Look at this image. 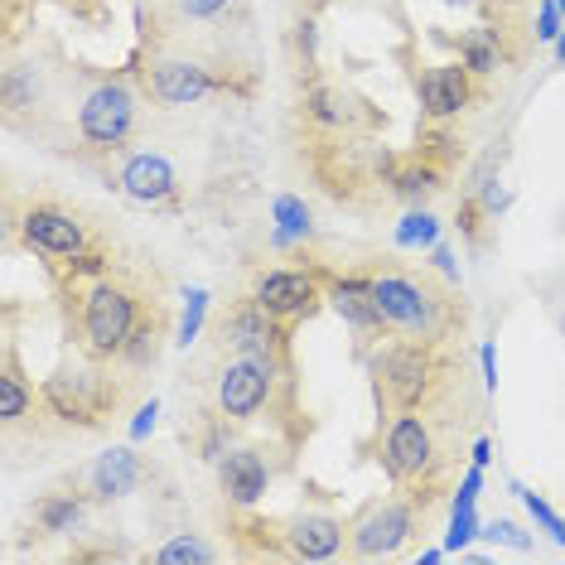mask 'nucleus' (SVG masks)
<instances>
[{
    "mask_svg": "<svg viewBox=\"0 0 565 565\" xmlns=\"http://www.w3.org/2000/svg\"><path fill=\"white\" fill-rule=\"evenodd\" d=\"M392 189L406 203H420V199H430L435 189H440V174H435L430 164H406V170H392Z\"/></svg>",
    "mask_w": 565,
    "mask_h": 565,
    "instance_id": "bb28decb",
    "label": "nucleus"
},
{
    "mask_svg": "<svg viewBox=\"0 0 565 565\" xmlns=\"http://www.w3.org/2000/svg\"><path fill=\"white\" fill-rule=\"evenodd\" d=\"M156 416H160V402H146V406L136 411V420H131V440H136V445L146 440L150 430H156Z\"/></svg>",
    "mask_w": 565,
    "mask_h": 565,
    "instance_id": "c9c22d12",
    "label": "nucleus"
},
{
    "mask_svg": "<svg viewBox=\"0 0 565 565\" xmlns=\"http://www.w3.org/2000/svg\"><path fill=\"white\" fill-rule=\"evenodd\" d=\"M271 242H276L280 252L315 242V213H310V203L295 199V194H276L271 199Z\"/></svg>",
    "mask_w": 565,
    "mask_h": 565,
    "instance_id": "6ab92c4d",
    "label": "nucleus"
},
{
    "mask_svg": "<svg viewBox=\"0 0 565 565\" xmlns=\"http://www.w3.org/2000/svg\"><path fill=\"white\" fill-rule=\"evenodd\" d=\"M217 483H223L227 503L256 508L266 498V488H271V469H266V459L256 455V449L233 445L223 459H217Z\"/></svg>",
    "mask_w": 565,
    "mask_h": 565,
    "instance_id": "4468645a",
    "label": "nucleus"
},
{
    "mask_svg": "<svg viewBox=\"0 0 565 565\" xmlns=\"http://www.w3.org/2000/svg\"><path fill=\"white\" fill-rule=\"evenodd\" d=\"M416 97H420V111L430 121H445V117H459L469 107L473 87H469V68L465 63H440V68H426L416 83Z\"/></svg>",
    "mask_w": 565,
    "mask_h": 565,
    "instance_id": "2eb2a0df",
    "label": "nucleus"
},
{
    "mask_svg": "<svg viewBox=\"0 0 565 565\" xmlns=\"http://www.w3.org/2000/svg\"><path fill=\"white\" fill-rule=\"evenodd\" d=\"M300 49H305V54H315V24L310 20L300 24Z\"/></svg>",
    "mask_w": 565,
    "mask_h": 565,
    "instance_id": "ea45409f",
    "label": "nucleus"
},
{
    "mask_svg": "<svg viewBox=\"0 0 565 565\" xmlns=\"http://www.w3.org/2000/svg\"><path fill=\"white\" fill-rule=\"evenodd\" d=\"M561 6H556V0H546V6H542V15H536V40H546V44H556L561 40Z\"/></svg>",
    "mask_w": 565,
    "mask_h": 565,
    "instance_id": "f704fd0d",
    "label": "nucleus"
},
{
    "mask_svg": "<svg viewBox=\"0 0 565 565\" xmlns=\"http://www.w3.org/2000/svg\"><path fill=\"white\" fill-rule=\"evenodd\" d=\"M252 300L262 305V310L271 315V319H280V324H295V319H305L319 300H324V280H319L315 271H295V266H280V271L256 276Z\"/></svg>",
    "mask_w": 565,
    "mask_h": 565,
    "instance_id": "6e6552de",
    "label": "nucleus"
},
{
    "mask_svg": "<svg viewBox=\"0 0 565 565\" xmlns=\"http://www.w3.org/2000/svg\"><path fill=\"white\" fill-rule=\"evenodd\" d=\"M372 382H377V396H387L396 411H416L445 382V358L435 349V339L387 343V349L372 353Z\"/></svg>",
    "mask_w": 565,
    "mask_h": 565,
    "instance_id": "f257e3e1",
    "label": "nucleus"
},
{
    "mask_svg": "<svg viewBox=\"0 0 565 565\" xmlns=\"http://www.w3.org/2000/svg\"><path fill=\"white\" fill-rule=\"evenodd\" d=\"M156 561L160 565H209V561H217V551L203 542L199 532H179L156 551Z\"/></svg>",
    "mask_w": 565,
    "mask_h": 565,
    "instance_id": "393cba45",
    "label": "nucleus"
},
{
    "mask_svg": "<svg viewBox=\"0 0 565 565\" xmlns=\"http://www.w3.org/2000/svg\"><path fill=\"white\" fill-rule=\"evenodd\" d=\"M556 58L565 63V30H561V40H556Z\"/></svg>",
    "mask_w": 565,
    "mask_h": 565,
    "instance_id": "a19ab883",
    "label": "nucleus"
},
{
    "mask_svg": "<svg viewBox=\"0 0 565 565\" xmlns=\"http://www.w3.org/2000/svg\"><path fill=\"white\" fill-rule=\"evenodd\" d=\"M121 194L131 203H146V209L170 203L179 194V174H174L170 156H160V150H136V156L121 164Z\"/></svg>",
    "mask_w": 565,
    "mask_h": 565,
    "instance_id": "f8f14e48",
    "label": "nucleus"
},
{
    "mask_svg": "<svg viewBox=\"0 0 565 565\" xmlns=\"http://www.w3.org/2000/svg\"><path fill=\"white\" fill-rule=\"evenodd\" d=\"M556 6H561V15H565V0H556Z\"/></svg>",
    "mask_w": 565,
    "mask_h": 565,
    "instance_id": "37998d69",
    "label": "nucleus"
},
{
    "mask_svg": "<svg viewBox=\"0 0 565 565\" xmlns=\"http://www.w3.org/2000/svg\"><path fill=\"white\" fill-rule=\"evenodd\" d=\"M430 262H435V271H440L445 280H459V262H455V252H449L445 242H435L430 247Z\"/></svg>",
    "mask_w": 565,
    "mask_h": 565,
    "instance_id": "e433bc0d",
    "label": "nucleus"
},
{
    "mask_svg": "<svg viewBox=\"0 0 565 565\" xmlns=\"http://www.w3.org/2000/svg\"><path fill=\"white\" fill-rule=\"evenodd\" d=\"M440 465V449H435V430L420 411H396L387 440H382V469L392 483H420L430 479Z\"/></svg>",
    "mask_w": 565,
    "mask_h": 565,
    "instance_id": "20e7f679",
    "label": "nucleus"
},
{
    "mask_svg": "<svg viewBox=\"0 0 565 565\" xmlns=\"http://www.w3.org/2000/svg\"><path fill=\"white\" fill-rule=\"evenodd\" d=\"M203 315H209V290H189V305H184V319H179V343H194L199 339V329H203Z\"/></svg>",
    "mask_w": 565,
    "mask_h": 565,
    "instance_id": "c756f323",
    "label": "nucleus"
},
{
    "mask_svg": "<svg viewBox=\"0 0 565 565\" xmlns=\"http://www.w3.org/2000/svg\"><path fill=\"white\" fill-rule=\"evenodd\" d=\"M280 536H286V551L295 561H333L349 542V526L333 512H295Z\"/></svg>",
    "mask_w": 565,
    "mask_h": 565,
    "instance_id": "ddd939ff",
    "label": "nucleus"
},
{
    "mask_svg": "<svg viewBox=\"0 0 565 565\" xmlns=\"http://www.w3.org/2000/svg\"><path fill=\"white\" fill-rule=\"evenodd\" d=\"M131 126H136V97H131V87L126 83H102V87H93V93L83 97L78 131H83L87 146L117 150V146H126Z\"/></svg>",
    "mask_w": 565,
    "mask_h": 565,
    "instance_id": "423d86ee",
    "label": "nucleus"
},
{
    "mask_svg": "<svg viewBox=\"0 0 565 565\" xmlns=\"http://www.w3.org/2000/svg\"><path fill=\"white\" fill-rule=\"evenodd\" d=\"M483 536H488V542H503V546H512V551H532V536H526L518 522H508V518L483 522Z\"/></svg>",
    "mask_w": 565,
    "mask_h": 565,
    "instance_id": "7c9ffc66",
    "label": "nucleus"
},
{
    "mask_svg": "<svg viewBox=\"0 0 565 565\" xmlns=\"http://www.w3.org/2000/svg\"><path fill=\"white\" fill-rule=\"evenodd\" d=\"M479 209L488 217H498V213H508L512 209V194L503 189V179H483V189H479Z\"/></svg>",
    "mask_w": 565,
    "mask_h": 565,
    "instance_id": "473e14b6",
    "label": "nucleus"
},
{
    "mask_svg": "<svg viewBox=\"0 0 565 565\" xmlns=\"http://www.w3.org/2000/svg\"><path fill=\"white\" fill-rule=\"evenodd\" d=\"M459 63L469 73H493L503 63V49H498V34L493 30H465L459 34Z\"/></svg>",
    "mask_w": 565,
    "mask_h": 565,
    "instance_id": "4be33fe9",
    "label": "nucleus"
},
{
    "mask_svg": "<svg viewBox=\"0 0 565 565\" xmlns=\"http://www.w3.org/2000/svg\"><path fill=\"white\" fill-rule=\"evenodd\" d=\"M156 353H160V324H156V319H140L136 333H131V343L121 349V358L131 367H146V363H156Z\"/></svg>",
    "mask_w": 565,
    "mask_h": 565,
    "instance_id": "cd10ccee",
    "label": "nucleus"
},
{
    "mask_svg": "<svg viewBox=\"0 0 565 565\" xmlns=\"http://www.w3.org/2000/svg\"><path fill=\"white\" fill-rule=\"evenodd\" d=\"M83 498H73V493H49L40 508H34V518H40V526L49 536H68V532H78L83 526Z\"/></svg>",
    "mask_w": 565,
    "mask_h": 565,
    "instance_id": "412c9836",
    "label": "nucleus"
},
{
    "mask_svg": "<svg viewBox=\"0 0 565 565\" xmlns=\"http://www.w3.org/2000/svg\"><path fill=\"white\" fill-rule=\"evenodd\" d=\"M227 343H233V353L237 358H256V363H266V367H286V324L280 319H271L262 310L256 300H247L242 310L227 319Z\"/></svg>",
    "mask_w": 565,
    "mask_h": 565,
    "instance_id": "9d476101",
    "label": "nucleus"
},
{
    "mask_svg": "<svg viewBox=\"0 0 565 565\" xmlns=\"http://www.w3.org/2000/svg\"><path fill=\"white\" fill-rule=\"evenodd\" d=\"M276 367L256 363V358H237L223 367V377H217V411H223L227 420H252L262 416V406L271 402L276 392Z\"/></svg>",
    "mask_w": 565,
    "mask_h": 565,
    "instance_id": "0eeeda50",
    "label": "nucleus"
},
{
    "mask_svg": "<svg viewBox=\"0 0 565 565\" xmlns=\"http://www.w3.org/2000/svg\"><path fill=\"white\" fill-rule=\"evenodd\" d=\"M305 117H310L315 126H324V131H339V126L353 121V107H349V97H343L339 87L315 83L310 93H305Z\"/></svg>",
    "mask_w": 565,
    "mask_h": 565,
    "instance_id": "aec40b11",
    "label": "nucleus"
},
{
    "mask_svg": "<svg viewBox=\"0 0 565 565\" xmlns=\"http://www.w3.org/2000/svg\"><path fill=\"white\" fill-rule=\"evenodd\" d=\"M20 237L30 252L49 256V262H83L87 256V227L63 209H30L20 223Z\"/></svg>",
    "mask_w": 565,
    "mask_h": 565,
    "instance_id": "1a4fd4ad",
    "label": "nucleus"
},
{
    "mask_svg": "<svg viewBox=\"0 0 565 565\" xmlns=\"http://www.w3.org/2000/svg\"><path fill=\"white\" fill-rule=\"evenodd\" d=\"M217 87L223 83L194 58H160L146 68V93L156 102H164V107H194V102L217 93Z\"/></svg>",
    "mask_w": 565,
    "mask_h": 565,
    "instance_id": "9b49d317",
    "label": "nucleus"
},
{
    "mask_svg": "<svg viewBox=\"0 0 565 565\" xmlns=\"http://www.w3.org/2000/svg\"><path fill=\"white\" fill-rule=\"evenodd\" d=\"M30 406H34V392L24 387V377L15 372V358H6V372H0V420L15 426L20 416H30Z\"/></svg>",
    "mask_w": 565,
    "mask_h": 565,
    "instance_id": "b1692460",
    "label": "nucleus"
},
{
    "mask_svg": "<svg viewBox=\"0 0 565 565\" xmlns=\"http://www.w3.org/2000/svg\"><path fill=\"white\" fill-rule=\"evenodd\" d=\"M83 349L93 358H117L126 343H131V333L140 324V305L136 295L121 286V280L111 276H97L93 286L83 290Z\"/></svg>",
    "mask_w": 565,
    "mask_h": 565,
    "instance_id": "7ed1b4c3",
    "label": "nucleus"
},
{
    "mask_svg": "<svg viewBox=\"0 0 565 565\" xmlns=\"http://www.w3.org/2000/svg\"><path fill=\"white\" fill-rule=\"evenodd\" d=\"M512 493H518V498H522V508H526V512H532V522H536V526H542V532L551 536V542H556V546H565V518H561V512H556V508H551V503H546V498H542V493H532V488H522L518 479H512Z\"/></svg>",
    "mask_w": 565,
    "mask_h": 565,
    "instance_id": "a878e982",
    "label": "nucleus"
},
{
    "mask_svg": "<svg viewBox=\"0 0 565 565\" xmlns=\"http://www.w3.org/2000/svg\"><path fill=\"white\" fill-rule=\"evenodd\" d=\"M449 6H473V0H449Z\"/></svg>",
    "mask_w": 565,
    "mask_h": 565,
    "instance_id": "79ce46f5",
    "label": "nucleus"
},
{
    "mask_svg": "<svg viewBox=\"0 0 565 565\" xmlns=\"http://www.w3.org/2000/svg\"><path fill=\"white\" fill-rule=\"evenodd\" d=\"M372 295H377V310H382V324L387 329L406 333V339H435V343L445 339L449 310L426 280L402 276V271H382V276H372Z\"/></svg>",
    "mask_w": 565,
    "mask_h": 565,
    "instance_id": "f03ea898",
    "label": "nucleus"
},
{
    "mask_svg": "<svg viewBox=\"0 0 565 565\" xmlns=\"http://www.w3.org/2000/svg\"><path fill=\"white\" fill-rule=\"evenodd\" d=\"M411 532H416V503L411 498H387V503L367 508L363 518L349 526V551L358 561H377V556H396Z\"/></svg>",
    "mask_w": 565,
    "mask_h": 565,
    "instance_id": "39448f33",
    "label": "nucleus"
},
{
    "mask_svg": "<svg viewBox=\"0 0 565 565\" xmlns=\"http://www.w3.org/2000/svg\"><path fill=\"white\" fill-rule=\"evenodd\" d=\"M44 396H49V406H54L63 420H78V426H93L97 411H102L93 377H68V372H63V377H49Z\"/></svg>",
    "mask_w": 565,
    "mask_h": 565,
    "instance_id": "a211bd4d",
    "label": "nucleus"
},
{
    "mask_svg": "<svg viewBox=\"0 0 565 565\" xmlns=\"http://www.w3.org/2000/svg\"><path fill=\"white\" fill-rule=\"evenodd\" d=\"M479 367H483V387L498 392V353H493V343H483L479 349Z\"/></svg>",
    "mask_w": 565,
    "mask_h": 565,
    "instance_id": "4c0bfd02",
    "label": "nucleus"
},
{
    "mask_svg": "<svg viewBox=\"0 0 565 565\" xmlns=\"http://www.w3.org/2000/svg\"><path fill=\"white\" fill-rule=\"evenodd\" d=\"M488 459H493V440H488V435H483V440H473V465H488Z\"/></svg>",
    "mask_w": 565,
    "mask_h": 565,
    "instance_id": "58836bf2",
    "label": "nucleus"
},
{
    "mask_svg": "<svg viewBox=\"0 0 565 565\" xmlns=\"http://www.w3.org/2000/svg\"><path fill=\"white\" fill-rule=\"evenodd\" d=\"M140 479H146V465L136 455V440L97 455V465L87 469V488H93V498H102V503H117V498L136 493Z\"/></svg>",
    "mask_w": 565,
    "mask_h": 565,
    "instance_id": "dca6fc26",
    "label": "nucleus"
},
{
    "mask_svg": "<svg viewBox=\"0 0 565 565\" xmlns=\"http://www.w3.org/2000/svg\"><path fill=\"white\" fill-rule=\"evenodd\" d=\"M237 0H179V10H184L189 20H217L223 10H233Z\"/></svg>",
    "mask_w": 565,
    "mask_h": 565,
    "instance_id": "72a5a7b5",
    "label": "nucleus"
},
{
    "mask_svg": "<svg viewBox=\"0 0 565 565\" xmlns=\"http://www.w3.org/2000/svg\"><path fill=\"white\" fill-rule=\"evenodd\" d=\"M440 242V217L426 213V209H411L402 223H396V247L406 252H430Z\"/></svg>",
    "mask_w": 565,
    "mask_h": 565,
    "instance_id": "5701e85b",
    "label": "nucleus"
},
{
    "mask_svg": "<svg viewBox=\"0 0 565 565\" xmlns=\"http://www.w3.org/2000/svg\"><path fill=\"white\" fill-rule=\"evenodd\" d=\"M30 97H34L30 73L10 68V73H6V107H10V111H20V107H30Z\"/></svg>",
    "mask_w": 565,
    "mask_h": 565,
    "instance_id": "2f4dec72",
    "label": "nucleus"
},
{
    "mask_svg": "<svg viewBox=\"0 0 565 565\" xmlns=\"http://www.w3.org/2000/svg\"><path fill=\"white\" fill-rule=\"evenodd\" d=\"M324 300L333 305V315L343 319L358 333H382V310H377V295H372V276H343L324 286Z\"/></svg>",
    "mask_w": 565,
    "mask_h": 565,
    "instance_id": "f3484780",
    "label": "nucleus"
},
{
    "mask_svg": "<svg viewBox=\"0 0 565 565\" xmlns=\"http://www.w3.org/2000/svg\"><path fill=\"white\" fill-rule=\"evenodd\" d=\"M473 536H483L479 512H473V508H455V518H449V532H445V551H465Z\"/></svg>",
    "mask_w": 565,
    "mask_h": 565,
    "instance_id": "c85d7f7f",
    "label": "nucleus"
}]
</instances>
